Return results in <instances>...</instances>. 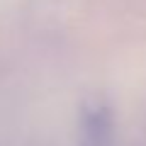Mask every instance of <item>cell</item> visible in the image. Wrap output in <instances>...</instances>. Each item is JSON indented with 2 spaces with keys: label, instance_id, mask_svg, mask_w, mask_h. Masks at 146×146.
<instances>
[{
  "label": "cell",
  "instance_id": "1",
  "mask_svg": "<svg viewBox=\"0 0 146 146\" xmlns=\"http://www.w3.org/2000/svg\"><path fill=\"white\" fill-rule=\"evenodd\" d=\"M80 134H83V146H110L112 117H110V110L102 102L88 105L83 110Z\"/></svg>",
  "mask_w": 146,
  "mask_h": 146
}]
</instances>
